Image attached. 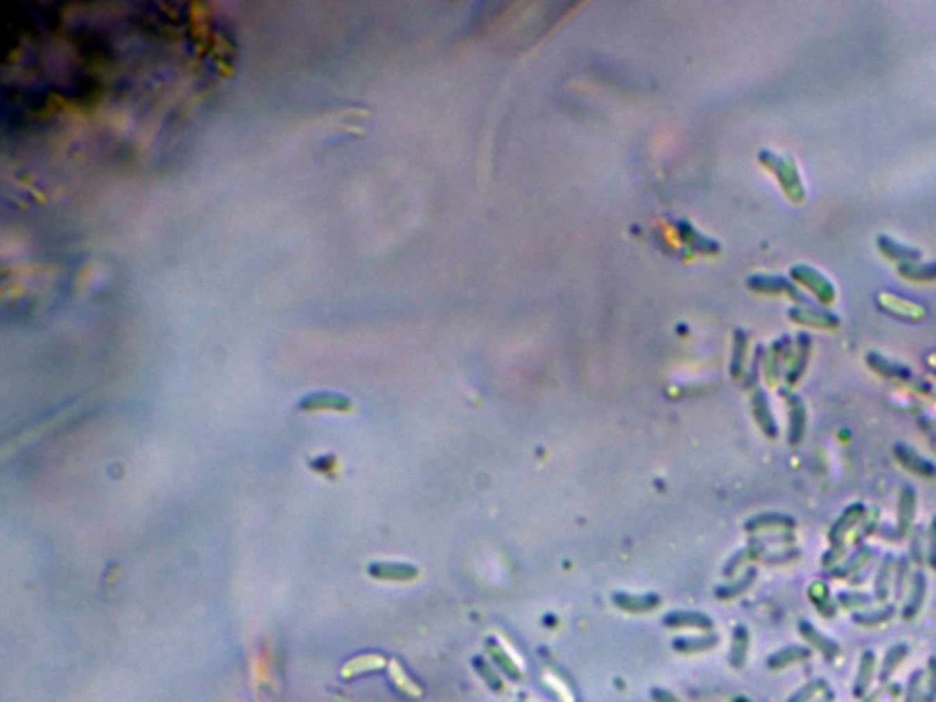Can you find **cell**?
I'll list each match as a JSON object with an SVG mask.
<instances>
[{
    "mask_svg": "<svg viewBox=\"0 0 936 702\" xmlns=\"http://www.w3.org/2000/svg\"><path fill=\"white\" fill-rule=\"evenodd\" d=\"M756 574H757L756 569H748V572H746L744 576H742L741 582L731 583V585H722V587H719V589H717V591H715V594H717V597H719V598H724V600H728V598L737 597V594H741V592L744 591V589H748V585H750V583H751V580H756Z\"/></svg>",
    "mask_w": 936,
    "mask_h": 702,
    "instance_id": "cell-10",
    "label": "cell"
},
{
    "mask_svg": "<svg viewBox=\"0 0 936 702\" xmlns=\"http://www.w3.org/2000/svg\"><path fill=\"white\" fill-rule=\"evenodd\" d=\"M390 677L391 680L401 687L402 692L408 693V695H419L420 693L419 686H416V684L411 683V678L406 675V671L402 669L401 664L397 662V660H393V662L390 664Z\"/></svg>",
    "mask_w": 936,
    "mask_h": 702,
    "instance_id": "cell-9",
    "label": "cell"
},
{
    "mask_svg": "<svg viewBox=\"0 0 936 702\" xmlns=\"http://www.w3.org/2000/svg\"><path fill=\"white\" fill-rule=\"evenodd\" d=\"M878 243H880L881 251L887 252V255L892 256V258H917V256H920L918 251H914L911 247L898 246L896 241L891 240V238H887V236H881L880 240H878Z\"/></svg>",
    "mask_w": 936,
    "mask_h": 702,
    "instance_id": "cell-11",
    "label": "cell"
},
{
    "mask_svg": "<svg viewBox=\"0 0 936 702\" xmlns=\"http://www.w3.org/2000/svg\"><path fill=\"white\" fill-rule=\"evenodd\" d=\"M474 667H476L477 671H479L481 677L485 678L486 684H488V686H491L492 690H497V692H500V690H501V680L496 677V673L492 671L491 666H488V664H486L485 660H483V658H481V657H476V658H474Z\"/></svg>",
    "mask_w": 936,
    "mask_h": 702,
    "instance_id": "cell-14",
    "label": "cell"
},
{
    "mask_svg": "<svg viewBox=\"0 0 936 702\" xmlns=\"http://www.w3.org/2000/svg\"><path fill=\"white\" fill-rule=\"evenodd\" d=\"M613 603L618 609H624L627 613H647L661 606V598L656 594L635 597V594H627V592H615L613 594Z\"/></svg>",
    "mask_w": 936,
    "mask_h": 702,
    "instance_id": "cell-2",
    "label": "cell"
},
{
    "mask_svg": "<svg viewBox=\"0 0 936 702\" xmlns=\"http://www.w3.org/2000/svg\"><path fill=\"white\" fill-rule=\"evenodd\" d=\"M486 651L491 653V657L494 658L497 664H500L501 669H503V671H505L509 677H512V678H520L521 677V673H520V669L516 667V664L512 662L511 658H509V655H507V653L501 649L500 644L494 642V640H488V642H486Z\"/></svg>",
    "mask_w": 936,
    "mask_h": 702,
    "instance_id": "cell-7",
    "label": "cell"
},
{
    "mask_svg": "<svg viewBox=\"0 0 936 702\" xmlns=\"http://www.w3.org/2000/svg\"><path fill=\"white\" fill-rule=\"evenodd\" d=\"M900 271L907 276H912V278H933L936 275V264H924V266H917V264H911V262H905V264H901Z\"/></svg>",
    "mask_w": 936,
    "mask_h": 702,
    "instance_id": "cell-13",
    "label": "cell"
},
{
    "mask_svg": "<svg viewBox=\"0 0 936 702\" xmlns=\"http://www.w3.org/2000/svg\"><path fill=\"white\" fill-rule=\"evenodd\" d=\"M796 271L803 273V276H799V280L805 282L806 286H810L812 291L822 296L823 300H832L834 298V295H836L834 287L828 284L825 276H822L817 271L810 269V267H797Z\"/></svg>",
    "mask_w": 936,
    "mask_h": 702,
    "instance_id": "cell-6",
    "label": "cell"
},
{
    "mask_svg": "<svg viewBox=\"0 0 936 702\" xmlns=\"http://www.w3.org/2000/svg\"><path fill=\"white\" fill-rule=\"evenodd\" d=\"M715 644H717L715 635H710V637H701V638H677V640H673V647H675L677 651H684V653L710 649V647H713Z\"/></svg>",
    "mask_w": 936,
    "mask_h": 702,
    "instance_id": "cell-8",
    "label": "cell"
},
{
    "mask_svg": "<svg viewBox=\"0 0 936 702\" xmlns=\"http://www.w3.org/2000/svg\"><path fill=\"white\" fill-rule=\"evenodd\" d=\"M664 624L667 627H697V629H711L713 627V620L710 617H706L704 613H693V611H675L670 613L664 617Z\"/></svg>",
    "mask_w": 936,
    "mask_h": 702,
    "instance_id": "cell-3",
    "label": "cell"
},
{
    "mask_svg": "<svg viewBox=\"0 0 936 702\" xmlns=\"http://www.w3.org/2000/svg\"><path fill=\"white\" fill-rule=\"evenodd\" d=\"M300 406L304 410H337V411H348L350 410V401L342 395H335V393H316V395H311L307 399L300 402Z\"/></svg>",
    "mask_w": 936,
    "mask_h": 702,
    "instance_id": "cell-4",
    "label": "cell"
},
{
    "mask_svg": "<svg viewBox=\"0 0 936 702\" xmlns=\"http://www.w3.org/2000/svg\"><path fill=\"white\" fill-rule=\"evenodd\" d=\"M382 666H384V658L381 655H361V657L351 658L342 666V677H357V675H362L366 671L381 669Z\"/></svg>",
    "mask_w": 936,
    "mask_h": 702,
    "instance_id": "cell-5",
    "label": "cell"
},
{
    "mask_svg": "<svg viewBox=\"0 0 936 702\" xmlns=\"http://www.w3.org/2000/svg\"><path fill=\"white\" fill-rule=\"evenodd\" d=\"M373 578L379 580H390V582H408L419 576V569L408 563H371L368 567Z\"/></svg>",
    "mask_w": 936,
    "mask_h": 702,
    "instance_id": "cell-1",
    "label": "cell"
},
{
    "mask_svg": "<svg viewBox=\"0 0 936 702\" xmlns=\"http://www.w3.org/2000/svg\"><path fill=\"white\" fill-rule=\"evenodd\" d=\"M746 649H748V633L744 627H737L735 638H733V651H731V662L735 666H741L744 660Z\"/></svg>",
    "mask_w": 936,
    "mask_h": 702,
    "instance_id": "cell-12",
    "label": "cell"
},
{
    "mask_svg": "<svg viewBox=\"0 0 936 702\" xmlns=\"http://www.w3.org/2000/svg\"><path fill=\"white\" fill-rule=\"evenodd\" d=\"M653 697H655L656 702H679L671 693L662 692V690H655V692H653Z\"/></svg>",
    "mask_w": 936,
    "mask_h": 702,
    "instance_id": "cell-15",
    "label": "cell"
}]
</instances>
